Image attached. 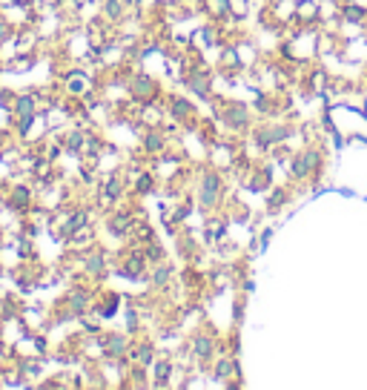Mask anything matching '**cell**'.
<instances>
[{
    "mask_svg": "<svg viewBox=\"0 0 367 390\" xmlns=\"http://www.w3.org/2000/svg\"><path fill=\"white\" fill-rule=\"evenodd\" d=\"M120 304H124V299H120L118 292H112V290H97V292H95V304H92V310H95L97 315H101L104 322H109V319H115V315H118Z\"/></svg>",
    "mask_w": 367,
    "mask_h": 390,
    "instance_id": "8fae6325",
    "label": "cell"
},
{
    "mask_svg": "<svg viewBox=\"0 0 367 390\" xmlns=\"http://www.w3.org/2000/svg\"><path fill=\"white\" fill-rule=\"evenodd\" d=\"M322 169H325V150H319L315 143L299 150L296 155H292V161H290L292 181H315L322 176Z\"/></svg>",
    "mask_w": 367,
    "mask_h": 390,
    "instance_id": "6da1fadb",
    "label": "cell"
},
{
    "mask_svg": "<svg viewBox=\"0 0 367 390\" xmlns=\"http://www.w3.org/2000/svg\"><path fill=\"white\" fill-rule=\"evenodd\" d=\"M127 359H130V364H141V368L150 370V368H153V361L158 359V348L153 345L150 338H135Z\"/></svg>",
    "mask_w": 367,
    "mask_h": 390,
    "instance_id": "7c38bea8",
    "label": "cell"
},
{
    "mask_svg": "<svg viewBox=\"0 0 367 390\" xmlns=\"http://www.w3.org/2000/svg\"><path fill=\"white\" fill-rule=\"evenodd\" d=\"M195 195H198L201 210H207V212H212L218 204L224 201V178H221V173H218L215 166H207L201 173V181H198Z\"/></svg>",
    "mask_w": 367,
    "mask_h": 390,
    "instance_id": "7a4b0ae2",
    "label": "cell"
},
{
    "mask_svg": "<svg viewBox=\"0 0 367 390\" xmlns=\"http://www.w3.org/2000/svg\"><path fill=\"white\" fill-rule=\"evenodd\" d=\"M250 132H253V143L258 146L261 153L273 150V146H284V143L292 138V127H290V124H281V120L258 124V127H253Z\"/></svg>",
    "mask_w": 367,
    "mask_h": 390,
    "instance_id": "3957f363",
    "label": "cell"
},
{
    "mask_svg": "<svg viewBox=\"0 0 367 390\" xmlns=\"http://www.w3.org/2000/svg\"><path fill=\"white\" fill-rule=\"evenodd\" d=\"M184 86H187L189 92H195L198 98H210V89H212V78H210V72L198 69V72H189V75H187V81H184Z\"/></svg>",
    "mask_w": 367,
    "mask_h": 390,
    "instance_id": "2e32d148",
    "label": "cell"
},
{
    "mask_svg": "<svg viewBox=\"0 0 367 390\" xmlns=\"http://www.w3.org/2000/svg\"><path fill=\"white\" fill-rule=\"evenodd\" d=\"M287 198H290V192H287L284 187H279V189H270V195H267V210H270V212L281 210V207L287 204Z\"/></svg>",
    "mask_w": 367,
    "mask_h": 390,
    "instance_id": "ffe728a7",
    "label": "cell"
},
{
    "mask_svg": "<svg viewBox=\"0 0 367 390\" xmlns=\"http://www.w3.org/2000/svg\"><path fill=\"white\" fill-rule=\"evenodd\" d=\"M164 107H166V115L173 118L175 124H189V120L195 118V104L189 101V98H184V95H173Z\"/></svg>",
    "mask_w": 367,
    "mask_h": 390,
    "instance_id": "5bb4252c",
    "label": "cell"
},
{
    "mask_svg": "<svg viewBox=\"0 0 367 390\" xmlns=\"http://www.w3.org/2000/svg\"><path fill=\"white\" fill-rule=\"evenodd\" d=\"M138 143H141V153L150 155V158H161L166 153V130L164 127H141L138 130Z\"/></svg>",
    "mask_w": 367,
    "mask_h": 390,
    "instance_id": "52a82bcc",
    "label": "cell"
},
{
    "mask_svg": "<svg viewBox=\"0 0 367 390\" xmlns=\"http://www.w3.org/2000/svg\"><path fill=\"white\" fill-rule=\"evenodd\" d=\"M127 92L135 104L161 101V84L153 75H146V72H132V75H127Z\"/></svg>",
    "mask_w": 367,
    "mask_h": 390,
    "instance_id": "5b68a950",
    "label": "cell"
},
{
    "mask_svg": "<svg viewBox=\"0 0 367 390\" xmlns=\"http://www.w3.org/2000/svg\"><path fill=\"white\" fill-rule=\"evenodd\" d=\"M173 276H175V267L169 264L166 258L158 261V264H150V273H146V279H150V284L155 290H166L169 284H173Z\"/></svg>",
    "mask_w": 367,
    "mask_h": 390,
    "instance_id": "9a60e30c",
    "label": "cell"
},
{
    "mask_svg": "<svg viewBox=\"0 0 367 390\" xmlns=\"http://www.w3.org/2000/svg\"><path fill=\"white\" fill-rule=\"evenodd\" d=\"M101 341H104V359H127L135 336H130L127 330H104Z\"/></svg>",
    "mask_w": 367,
    "mask_h": 390,
    "instance_id": "ba28073f",
    "label": "cell"
},
{
    "mask_svg": "<svg viewBox=\"0 0 367 390\" xmlns=\"http://www.w3.org/2000/svg\"><path fill=\"white\" fill-rule=\"evenodd\" d=\"M138 212H141V210H138ZM138 212L124 210L120 204L112 207L109 212H104V230H107L112 238H118V241H130V233H132V224H135Z\"/></svg>",
    "mask_w": 367,
    "mask_h": 390,
    "instance_id": "8992f818",
    "label": "cell"
},
{
    "mask_svg": "<svg viewBox=\"0 0 367 390\" xmlns=\"http://www.w3.org/2000/svg\"><path fill=\"white\" fill-rule=\"evenodd\" d=\"M221 112V124L233 132H250L253 130V109L244 101H221L218 104Z\"/></svg>",
    "mask_w": 367,
    "mask_h": 390,
    "instance_id": "277c9868",
    "label": "cell"
},
{
    "mask_svg": "<svg viewBox=\"0 0 367 390\" xmlns=\"http://www.w3.org/2000/svg\"><path fill=\"white\" fill-rule=\"evenodd\" d=\"M40 104H43V92H40V86L15 89L12 112H15V118H20V115H35V112H40Z\"/></svg>",
    "mask_w": 367,
    "mask_h": 390,
    "instance_id": "30bf717a",
    "label": "cell"
},
{
    "mask_svg": "<svg viewBox=\"0 0 367 390\" xmlns=\"http://www.w3.org/2000/svg\"><path fill=\"white\" fill-rule=\"evenodd\" d=\"M338 17L345 20V23H364V20H367V6H359V3H348V6H341Z\"/></svg>",
    "mask_w": 367,
    "mask_h": 390,
    "instance_id": "e0dca14e",
    "label": "cell"
},
{
    "mask_svg": "<svg viewBox=\"0 0 367 390\" xmlns=\"http://www.w3.org/2000/svg\"><path fill=\"white\" fill-rule=\"evenodd\" d=\"M141 253H143V258L150 261V264H158V261H164V258H166V250L161 247V241H158V238L146 241L143 247H141Z\"/></svg>",
    "mask_w": 367,
    "mask_h": 390,
    "instance_id": "ac0fdd59",
    "label": "cell"
},
{
    "mask_svg": "<svg viewBox=\"0 0 367 390\" xmlns=\"http://www.w3.org/2000/svg\"><path fill=\"white\" fill-rule=\"evenodd\" d=\"M212 376H215V382H218V384H230L233 379H238V376H241V368H238L235 353L218 356V359L212 361Z\"/></svg>",
    "mask_w": 367,
    "mask_h": 390,
    "instance_id": "4fadbf2b",
    "label": "cell"
},
{
    "mask_svg": "<svg viewBox=\"0 0 367 390\" xmlns=\"http://www.w3.org/2000/svg\"><path fill=\"white\" fill-rule=\"evenodd\" d=\"M124 330H127L130 336H138V333H141V313H138L135 304H130V307L124 310Z\"/></svg>",
    "mask_w": 367,
    "mask_h": 390,
    "instance_id": "d6986e66",
    "label": "cell"
},
{
    "mask_svg": "<svg viewBox=\"0 0 367 390\" xmlns=\"http://www.w3.org/2000/svg\"><path fill=\"white\" fill-rule=\"evenodd\" d=\"M187 350H189V359H195L198 364H210V361L215 359V350H218L215 336L207 333V330H198V333H195V336L189 338Z\"/></svg>",
    "mask_w": 367,
    "mask_h": 390,
    "instance_id": "9c48e42d",
    "label": "cell"
},
{
    "mask_svg": "<svg viewBox=\"0 0 367 390\" xmlns=\"http://www.w3.org/2000/svg\"><path fill=\"white\" fill-rule=\"evenodd\" d=\"M15 29H17V26L12 23V17H9L3 9H0V43H3V40H6V38L15 32Z\"/></svg>",
    "mask_w": 367,
    "mask_h": 390,
    "instance_id": "44dd1931",
    "label": "cell"
}]
</instances>
